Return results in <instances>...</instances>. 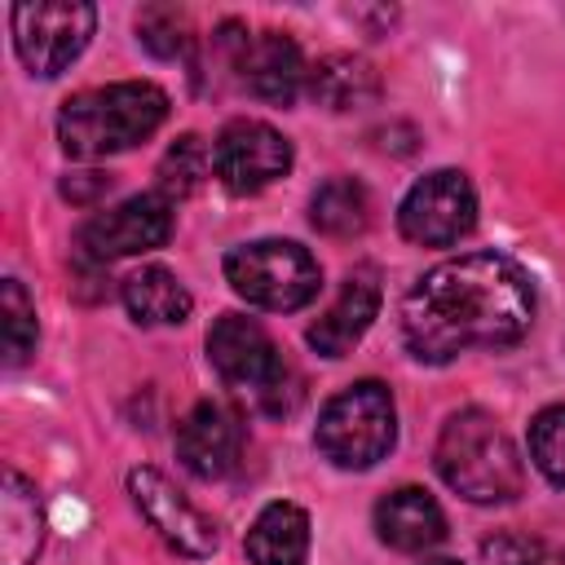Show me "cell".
<instances>
[{
	"label": "cell",
	"mask_w": 565,
	"mask_h": 565,
	"mask_svg": "<svg viewBox=\"0 0 565 565\" xmlns=\"http://www.w3.org/2000/svg\"><path fill=\"white\" fill-rule=\"evenodd\" d=\"M534 322V282L503 252H468L428 269L402 300V340L419 362L512 349Z\"/></svg>",
	"instance_id": "1"
},
{
	"label": "cell",
	"mask_w": 565,
	"mask_h": 565,
	"mask_svg": "<svg viewBox=\"0 0 565 565\" xmlns=\"http://www.w3.org/2000/svg\"><path fill=\"white\" fill-rule=\"evenodd\" d=\"M168 119V93L150 79L84 88L57 110V141L71 159H106L141 146Z\"/></svg>",
	"instance_id": "2"
},
{
	"label": "cell",
	"mask_w": 565,
	"mask_h": 565,
	"mask_svg": "<svg viewBox=\"0 0 565 565\" xmlns=\"http://www.w3.org/2000/svg\"><path fill=\"white\" fill-rule=\"evenodd\" d=\"M437 472L468 503H508L525 486V463L512 437L486 411H455L437 437Z\"/></svg>",
	"instance_id": "3"
},
{
	"label": "cell",
	"mask_w": 565,
	"mask_h": 565,
	"mask_svg": "<svg viewBox=\"0 0 565 565\" xmlns=\"http://www.w3.org/2000/svg\"><path fill=\"white\" fill-rule=\"evenodd\" d=\"M397 441V411H393V393L380 380H358L349 388H340L313 428V446L322 450V459H331L335 468H371L380 463Z\"/></svg>",
	"instance_id": "4"
},
{
	"label": "cell",
	"mask_w": 565,
	"mask_h": 565,
	"mask_svg": "<svg viewBox=\"0 0 565 565\" xmlns=\"http://www.w3.org/2000/svg\"><path fill=\"white\" fill-rule=\"evenodd\" d=\"M225 278L247 305L274 309V313L309 305L322 287L318 260L291 238H256L234 247L225 256Z\"/></svg>",
	"instance_id": "5"
},
{
	"label": "cell",
	"mask_w": 565,
	"mask_h": 565,
	"mask_svg": "<svg viewBox=\"0 0 565 565\" xmlns=\"http://www.w3.org/2000/svg\"><path fill=\"white\" fill-rule=\"evenodd\" d=\"M13 49L22 66L40 79L62 75L84 44L93 40L97 9L84 0H35V4H13Z\"/></svg>",
	"instance_id": "6"
},
{
	"label": "cell",
	"mask_w": 565,
	"mask_h": 565,
	"mask_svg": "<svg viewBox=\"0 0 565 565\" xmlns=\"http://www.w3.org/2000/svg\"><path fill=\"white\" fill-rule=\"evenodd\" d=\"M472 225H477V190L459 168H437L419 177L397 207V230L419 247H450Z\"/></svg>",
	"instance_id": "7"
},
{
	"label": "cell",
	"mask_w": 565,
	"mask_h": 565,
	"mask_svg": "<svg viewBox=\"0 0 565 565\" xmlns=\"http://www.w3.org/2000/svg\"><path fill=\"white\" fill-rule=\"evenodd\" d=\"M172 238V203L154 190V194H132L97 216H88L79 225V256L93 265L119 260V256H141L154 252Z\"/></svg>",
	"instance_id": "8"
},
{
	"label": "cell",
	"mask_w": 565,
	"mask_h": 565,
	"mask_svg": "<svg viewBox=\"0 0 565 565\" xmlns=\"http://www.w3.org/2000/svg\"><path fill=\"white\" fill-rule=\"evenodd\" d=\"M291 141L265 119H230L212 141V172L234 194H256L287 177Z\"/></svg>",
	"instance_id": "9"
},
{
	"label": "cell",
	"mask_w": 565,
	"mask_h": 565,
	"mask_svg": "<svg viewBox=\"0 0 565 565\" xmlns=\"http://www.w3.org/2000/svg\"><path fill=\"white\" fill-rule=\"evenodd\" d=\"M207 362L216 366V375L234 388H252L260 402L291 375L287 362L278 358V344L269 340V331L256 318L243 313H221L207 331Z\"/></svg>",
	"instance_id": "10"
},
{
	"label": "cell",
	"mask_w": 565,
	"mask_h": 565,
	"mask_svg": "<svg viewBox=\"0 0 565 565\" xmlns=\"http://www.w3.org/2000/svg\"><path fill=\"white\" fill-rule=\"evenodd\" d=\"M128 494L137 503V512L146 516V525L177 552L190 561H203L221 547L216 525L159 472V468H132L128 472Z\"/></svg>",
	"instance_id": "11"
},
{
	"label": "cell",
	"mask_w": 565,
	"mask_h": 565,
	"mask_svg": "<svg viewBox=\"0 0 565 565\" xmlns=\"http://www.w3.org/2000/svg\"><path fill=\"white\" fill-rule=\"evenodd\" d=\"M177 459L199 481H221L243 459V419L225 402H199L177 428Z\"/></svg>",
	"instance_id": "12"
},
{
	"label": "cell",
	"mask_w": 565,
	"mask_h": 565,
	"mask_svg": "<svg viewBox=\"0 0 565 565\" xmlns=\"http://www.w3.org/2000/svg\"><path fill=\"white\" fill-rule=\"evenodd\" d=\"M238 84L260 97V102H274V106H287L296 102L300 84H309V71H305V57L296 49V40L287 31H252L243 40V53H238Z\"/></svg>",
	"instance_id": "13"
},
{
	"label": "cell",
	"mask_w": 565,
	"mask_h": 565,
	"mask_svg": "<svg viewBox=\"0 0 565 565\" xmlns=\"http://www.w3.org/2000/svg\"><path fill=\"white\" fill-rule=\"evenodd\" d=\"M380 313V282H375V269H353L340 287V296L327 305V313L309 327V344L322 353V358H344L362 335L366 327L375 322Z\"/></svg>",
	"instance_id": "14"
},
{
	"label": "cell",
	"mask_w": 565,
	"mask_h": 565,
	"mask_svg": "<svg viewBox=\"0 0 565 565\" xmlns=\"http://www.w3.org/2000/svg\"><path fill=\"white\" fill-rule=\"evenodd\" d=\"M375 534L393 552H428L446 539V516L428 490L397 486L375 503Z\"/></svg>",
	"instance_id": "15"
},
{
	"label": "cell",
	"mask_w": 565,
	"mask_h": 565,
	"mask_svg": "<svg viewBox=\"0 0 565 565\" xmlns=\"http://www.w3.org/2000/svg\"><path fill=\"white\" fill-rule=\"evenodd\" d=\"M247 561L252 565H305L309 556V516L300 503L274 499L256 512L247 530Z\"/></svg>",
	"instance_id": "16"
},
{
	"label": "cell",
	"mask_w": 565,
	"mask_h": 565,
	"mask_svg": "<svg viewBox=\"0 0 565 565\" xmlns=\"http://www.w3.org/2000/svg\"><path fill=\"white\" fill-rule=\"evenodd\" d=\"M40 543H44V512H40L35 486L18 468H4V486H0V561L4 565H31Z\"/></svg>",
	"instance_id": "17"
},
{
	"label": "cell",
	"mask_w": 565,
	"mask_h": 565,
	"mask_svg": "<svg viewBox=\"0 0 565 565\" xmlns=\"http://www.w3.org/2000/svg\"><path fill=\"white\" fill-rule=\"evenodd\" d=\"M119 296H124V309L132 313V322H141V327H177L194 309L181 278L163 265H146V269L128 274Z\"/></svg>",
	"instance_id": "18"
},
{
	"label": "cell",
	"mask_w": 565,
	"mask_h": 565,
	"mask_svg": "<svg viewBox=\"0 0 565 565\" xmlns=\"http://www.w3.org/2000/svg\"><path fill=\"white\" fill-rule=\"evenodd\" d=\"M309 97L327 110H362L380 97V75L366 57L331 53L309 71Z\"/></svg>",
	"instance_id": "19"
},
{
	"label": "cell",
	"mask_w": 565,
	"mask_h": 565,
	"mask_svg": "<svg viewBox=\"0 0 565 565\" xmlns=\"http://www.w3.org/2000/svg\"><path fill=\"white\" fill-rule=\"evenodd\" d=\"M309 221L313 230H322L327 238H353L371 225V194L362 181L353 177H331L318 185L313 203H309Z\"/></svg>",
	"instance_id": "20"
},
{
	"label": "cell",
	"mask_w": 565,
	"mask_h": 565,
	"mask_svg": "<svg viewBox=\"0 0 565 565\" xmlns=\"http://www.w3.org/2000/svg\"><path fill=\"white\" fill-rule=\"evenodd\" d=\"M207 168H212V150L203 146V137H194V132L177 137V141L168 146V154L159 159V194H163L168 203L190 199V194L203 185Z\"/></svg>",
	"instance_id": "21"
},
{
	"label": "cell",
	"mask_w": 565,
	"mask_h": 565,
	"mask_svg": "<svg viewBox=\"0 0 565 565\" xmlns=\"http://www.w3.org/2000/svg\"><path fill=\"white\" fill-rule=\"evenodd\" d=\"M0 331H4V362L22 366L35 349L40 327H35V305H31V296L22 291L18 278L0 282Z\"/></svg>",
	"instance_id": "22"
},
{
	"label": "cell",
	"mask_w": 565,
	"mask_h": 565,
	"mask_svg": "<svg viewBox=\"0 0 565 565\" xmlns=\"http://www.w3.org/2000/svg\"><path fill=\"white\" fill-rule=\"evenodd\" d=\"M137 40L154 57H181L194 44L190 13L177 9V4H146V9H137Z\"/></svg>",
	"instance_id": "23"
},
{
	"label": "cell",
	"mask_w": 565,
	"mask_h": 565,
	"mask_svg": "<svg viewBox=\"0 0 565 565\" xmlns=\"http://www.w3.org/2000/svg\"><path fill=\"white\" fill-rule=\"evenodd\" d=\"M530 459L552 481L565 486V406H547L530 424Z\"/></svg>",
	"instance_id": "24"
},
{
	"label": "cell",
	"mask_w": 565,
	"mask_h": 565,
	"mask_svg": "<svg viewBox=\"0 0 565 565\" xmlns=\"http://www.w3.org/2000/svg\"><path fill=\"white\" fill-rule=\"evenodd\" d=\"M486 561L490 565H556L552 547L530 534H494L486 539Z\"/></svg>",
	"instance_id": "25"
},
{
	"label": "cell",
	"mask_w": 565,
	"mask_h": 565,
	"mask_svg": "<svg viewBox=\"0 0 565 565\" xmlns=\"http://www.w3.org/2000/svg\"><path fill=\"white\" fill-rule=\"evenodd\" d=\"M106 190H110V172H79V177L62 181V194L71 203H88L93 194H106Z\"/></svg>",
	"instance_id": "26"
},
{
	"label": "cell",
	"mask_w": 565,
	"mask_h": 565,
	"mask_svg": "<svg viewBox=\"0 0 565 565\" xmlns=\"http://www.w3.org/2000/svg\"><path fill=\"white\" fill-rule=\"evenodd\" d=\"M428 565H459V561H428Z\"/></svg>",
	"instance_id": "27"
}]
</instances>
